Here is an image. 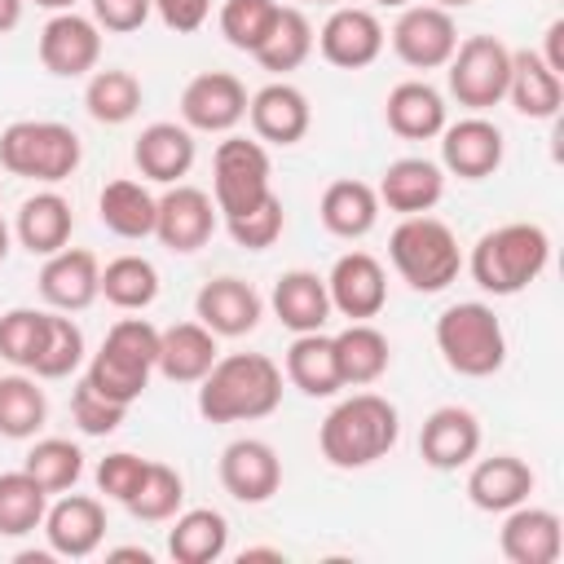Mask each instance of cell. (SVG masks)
I'll return each instance as SVG.
<instances>
[{
    "label": "cell",
    "mask_w": 564,
    "mask_h": 564,
    "mask_svg": "<svg viewBox=\"0 0 564 564\" xmlns=\"http://www.w3.org/2000/svg\"><path fill=\"white\" fill-rule=\"evenodd\" d=\"M379 207L397 212V216H423L441 203L445 194V167L423 159V154H405V159H392L379 176Z\"/></svg>",
    "instance_id": "22"
},
{
    "label": "cell",
    "mask_w": 564,
    "mask_h": 564,
    "mask_svg": "<svg viewBox=\"0 0 564 564\" xmlns=\"http://www.w3.org/2000/svg\"><path fill=\"white\" fill-rule=\"evenodd\" d=\"M383 22L370 13V9H357V4H335V13L322 22L317 31V48L330 66L339 70H361L370 66L379 53H383Z\"/></svg>",
    "instance_id": "17"
},
{
    "label": "cell",
    "mask_w": 564,
    "mask_h": 564,
    "mask_svg": "<svg viewBox=\"0 0 564 564\" xmlns=\"http://www.w3.org/2000/svg\"><path fill=\"white\" fill-rule=\"evenodd\" d=\"M313 22L300 13V9H278V22H273V31L264 35V44L251 53L264 70H273V75H286V70H295V66H304L308 62V53H313Z\"/></svg>",
    "instance_id": "39"
},
{
    "label": "cell",
    "mask_w": 564,
    "mask_h": 564,
    "mask_svg": "<svg viewBox=\"0 0 564 564\" xmlns=\"http://www.w3.org/2000/svg\"><path fill=\"white\" fill-rule=\"evenodd\" d=\"M154 207H159V198L141 181H128V176L106 181V189L97 194V216L115 238H150Z\"/></svg>",
    "instance_id": "36"
},
{
    "label": "cell",
    "mask_w": 564,
    "mask_h": 564,
    "mask_svg": "<svg viewBox=\"0 0 564 564\" xmlns=\"http://www.w3.org/2000/svg\"><path fill=\"white\" fill-rule=\"evenodd\" d=\"M449 70V93L458 106H467L471 115L498 106L507 97V79H511V48L498 35H467L454 57L445 62Z\"/></svg>",
    "instance_id": "9"
},
{
    "label": "cell",
    "mask_w": 564,
    "mask_h": 564,
    "mask_svg": "<svg viewBox=\"0 0 564 564\" xmlns=\"http://www.w3.org/2000/svg\"><path fill=\"white\" fill-rule=\"evenodd\" d=\"M212 234H216V203H212V194L198 189V185H181L176 181L159 198V207H154V238L167 251L189 256V251L207 247Z\"/></svg>",
    "instance_id": "13"
},
{
    "label": "cell",
    "mask_w": 564,
    "mask_h": 564,
    "mask_svg": "<svg viewBox=\"0 0 564 564\" xmlns=\"http://www.w3.org/2000/svg\"><path fill=\"white\" fill-rule=\"evenodd\" d=\"M84 110L97 119V123H128L137 110H141V79L132 70H119V66H106V70H93L88 75V88H84Z\"/></svg>",
    "instance_id": "40"
},
{
    "label": "cell",
    "mask_w": 564,
    "mask_h": 564,
    "mask_svg": "<svg viewBox=\"0 0 564 564\" xmlns=\"http://www.w3.org/2000/svg\"><path fill=\"white\" fill-rule=\"evenodd\" d=\"M335 344V361H339V379L344 388H366L375 379H383L388 361H392V348H388V335L370 322H348L339 335H330Z\"/></svg>",
    "instance_id": "32"
},
{
    "label": "cell",
    "mask_w": 564,
    "mask_h": 564,
    "mask_svg": "<svg viewBox=\"0 0 564 564\" xmlns=\"http://www.w3.org/2000/svg\"><path fill=\"white\" fill-rule=\"evenodd\" d=\"M560 35H564V22L555 18V22L546 26V53H542V62H546L555 75H564V40H560Z\"/></svg>",
    "instance_id": "52"
},
{
    "label": "cell",
    "mask_w": 564,
    "mask_h": 564,
    "mask_svg": "<svg viewBox=\"0 0 564 564\" xmlns=\"http://www.w3.org/2000/svg\"><path fill=\"white\" fill-rule=\"evenodd\" d=\"M225 229H229V238H234L238 247H247V251H264V247H273V242L282 238V229H286L282 198H278V194L260 198V203L247 207L242 216H229Z\"/></svg>",
    "instance_id": "47"
},
{
    "label": "cell",
    "mask_w": 564,
    "mask_h": 564,
    "mask_svg": "<svg viewBox=\"0 0 564 564\" xmlns=\"http://www.w3.org/2000/svg\"><path fill=\"white\" fill-rule=\"evenodd\" d=\"M35 53H40V66L48 75L79 79V75L97 70V62H101V26L93 18H84V13H75V9L53 13L44 22V31H40Z\"/></svg>",
    "instance_id": "11"
},
{
    "label": "cell",
    "mask_w": 564,
    "mask_h": 564,
    "mask_svg": "<svg viewBox=\"0 0 564 564\" xmlns=\"http://www.w3.org/2000/svg\"><path fill=\"white\" fill-rule=\"evenodd\" d=\"M282 405V366L264 352H225L198 379V414L207 423H251Z\"/></svg>",
    "instance_id": "1"
},
{
    "label": "cell",
    "mask_w": 564,
    "mask_h": 564,
    "mask_svg": "<svg viewBox=\"0 0 564 564\" xmlns=\"http://www.w3.org/2000/svg\"><path fill=\"white\" fill-rule=\"evenodd\" d=\"M40 529H44L53 555L88 560L106 538V507L88 494H62L57 502H48Z\"/></svg>",
    "instance_id": "19"
},
{
    "label": "cell",
    "mask_w": 564,
    "mask_h": 564,
    "mask_svg": "<svg viewBox=\"0 0 564 564\" xmlns=\"http://www.w3.org/2000/svg\"><path fill=\"white\" fill-rule=\"evenodd\" d=\"M220 485L229 498L260 507L282 489V458L260 436H238L220 449Z\"/></svg>",
    "instance_id": "14"
},
{
    "label": "cell",
    "mask_w": 564,
    "mask_h": 564,
    "mask_svg": "<svg viewBox=\"0 0 564 564\" xmlns=\"http://www.w3.org/2000/svg\"><path fill=\"white\" fill-rule=\"evenodd\" d=\"M194 317L216 335V339H238V335H251L264 317V300L251 282L242 278H212L198 286L194 295Z\"/></svg>",
    "instance_id": "16"
},
{
    "label": "cell",
    "mask_w": 564,
    "mask_h": 564,
    "mask_svg": "<svg viewBox=\"0 0 564 564\" xmlns=\"http://www.w3.org/2000/svg\"><path fill=\"white\" fill-rule=\"evenodd\" d=\"M502 533H498V551L511 560V564H555L560 551H564V524L555 511L546 507H511L502 511Z\"/></svg>",
    "instance_id": "25"
},
{
    "label": "cell",
    "mask_w": 564,
    "mask_h": 564,
    "mask_svg": "<svg viewBox=\"0 0 564 564\" xmlns=\"http://www.w3.org/2000/svg\"><path fill=\"white\" fill-rule=\"evenodd\" d=\"M432 4H441V9H467V4H476V0H432Z\"/></svg>",
    "instance_id": "58"
},
{
    "label": "cell",
    "mask_w": 564,
    "mask_h": 564,
    "mask_svg": "<svg viewBox=\"0 0 564 564\" xmlns=\"http://www.w3.org/2000/svg\"><path fill=\"white\" fill-rule=\"evenodd\" d=\"M181 502H185V480H181V471L150 458L141 485L132 489V498H128L123 507H128L137 520H145V524H163V520H172V516L181 511Z\"/></svg>",
    "instance_id": "43"
},
{
    "label": "cell",
    "mask_w": 564,
    "mask_h": 564,
    "mask_svg": "<svg viewBox=\"0 0 564 564\" xmlns=\"http://www.w3.org/2000/svg\"><path fill=\"white\" fill-rule=\"evenodd\" d=\"M101 295L123 313H141L159 300V269L145 256H115L101 269Z\"/></svg>",
    "instance_id": "41"
},
{
    "label": "cell",
    "mask_w": 564,
    "mask_h": 564,
    "mask_svg": "<svg viewBox=\"0 0 564 564\" xmlns=\"http://www.w3.org/2000/svg\"><path fill=\"white\" fill-rule=\"evenodd\" d=\"M48 330V313L44 308H9L0 313V357L18 370H31L40 344Z\"/></svg>",
    "instance_id": "46"
},
{
    "label": "cell",
    "mask_w": 564,
    "mask_h": 564,
    "mask_svg": "<svg viewBox=\"0 0 564 564\" xmlns=\"http://www.w3.org/2000/svg\"><path fill=\"white\" fill-rule=\"evenodd\" d=\"M300 4H339V0H300Z\"/></svg>",
    "instance_id": "60"
},
{
    "label": "cell",
    "mask_w": 564,
    "mask_h": 564,
    "mask_svg": "<svg viewBox=\"0 0 564 564\" xmlns=\"http://www.w3.org/2000/svg\"><path fill=\"white\" fill-rule=\"evenodd\" d=\"M220 357L216 335L203 322H176L167 330H159V361L154 370L172 383H198Z\"/></svg>",
    "instance_id": "28"
},
{
    "label": "cell",
    "mask_w": 564,
    "mask_h": 564,
    "mask_svg": "<svg viewBox=\"0 0 564 564\" xmlns=\"http://www.w3.org/2000/svg\"><path fill=\"white\" fill-rule=\"evenodd\" d=\"M150 4H154V13L163 18V26L176 31V35L198 31V26L207 22V13H212V0H150Z\"/></svg>",
    "instance_id": "51"
},
{
    "label": "cell",
    "mask_w": 564,
    "mask_h": 564,
    "mask_svg": "<svg viewBox=\"0 0 564 564\" xmlns=\"http://www.w3.org/2000/svg\"><path fill=\"white\" fill-rule=\"evenodd\" d=\"M401 436V414L388 397L379 392H352L344 397L317 427L322 458L339 471H357L379 463Z\"/></svg>",
    "instance_id": "2"
},
{
    "label": "cell",
    "mask_w": 564,
    "mask_h": 564,
    "mask_svg": "<svg viewBox=\"0 0 564 564\" xmlns=\"http://www.w3.org/2000/svg\"><path fill=\"white\" fill-rule=\"evenodd\" d=\"M273 317L295 330V335H308V330H322L330 322V295H326V278H317L313 269H286L278 282H273Z\"/></svg>",
    "instance_id": "26"
},
{
    "label": "cell",
    "mask_w": 564,
    "mask_h": 564,
    "mask_svg": "<svg viewBox=\"0 0 564 564\" xmlns=\"http://www.w3.org/2000/svg\"><path fill=\"white\" fill-rule=\"evenodd\" d=\"M79 361H84V330L75 326V317H66V313L53 308L48 313L44 344H40V352H35V361H31L26 375H35V379H66V375L79 370Z\"/></svg>",
    "instance_id": "44"
},
{
    "label": "cell",
    "mask_w": 564,
    "mask_h": 564,
    "mask_svg": "<svg viewBox=\"0 0 564 564\" xmlns=\"http://www.w3.org/2000/svg\"><path fill=\"white\" fill-rule=\"evenodd\" d=\"M247 119H251L256 141L295 145V141H304V132H308V123H313V110H308V97H304L295 84L273 79V84H264L260 93H251Z\"/></svg>",
    "instance_id": "23"
},
{
    "label": "cell",
    "mask_w": 564,
    "mask_h": 564,
    "mask_svg": "<svg viewBox=\"0 0 564 564\" xmlns=\"http://www.w3.org/2000/svg\"><path fill=\"white\" fill-rule=\"evenodd\" d=\"M110 560H137V564H150L154 555H150L145 546H115V551H110Z\"/></svg>",
    "instance_id": "54"
},
{
    "label": "cell",
    "mask_w": 564,
    "mask_h": 564,
    "mask_svg": "<svg viewBox=\"0 0 564 564\" xmlns=\"http://www.w3.org/2000/svg\"><path fill=\"white\" fill-rule=\"evenodd\" d=\"M154 361H159V326H150L145 317H119L106 330L101 348L93 352L84 379L101 397H110L119 405H132L150 383Z\"/></svg>",
    "instance_id": "5"
},
{
    "label": "cell",
    "mask_w": 564,
    "mask_h": 564,
    "mask_svg": "<svg viewBox=\"0 0 564 564\" xmlns=\"http://www.w3.org/2000/svg\"><path fill=\"white\" fill-rule=\"evenodd\" d=\"M467 498L476 511H489V516H502L520 502H529L533 494V467L516 454H494V458H471L467 463Z\"/></svg>",
    "instance_id": "24"
},
{
    "label": "cell",
    "mask_w": 564,
    "mask_h": 564,
    "mask_svg": "<svg viewBox=\"0 0 564 564\" xmlns=\"http://www.w3.org/2000/svg\"><path fill=\"white\" fill-rule=\"evenodd\" d=\"M48 489L31 471H0V538H22L44 524Z\"/></svg>",
    "instance_id": "38"
},
{
    "label": "cell",
    "mask_w": 564,
    "mask_h": 564,
    "mask_svg": "<svg viewBox=\"0 0 564 564\" xmlns=\"http://www.w3.org/2000/svg\"><path fill=\"white\" fill-rule=\"evenodd\" d=\"M31 4H40V9H53V13H66V9H75V0H31Z\"/></svg>",
    "instance_id": "56"
},
{
    "label": "cell",
    "mask_w": 564,
    "mask_h": 564,
    "mask_svg": "<svg viewBox=\"0 0 564 564\" xmlns=\"http://www.w3.org/2000/svg\"><path fill=\"white\" fill-rule=\"evenodd\" d=\"M84 159L79 132L57 119H18L0 132V163L9 176H26L40 185H57L75 176Z\"/></svg>",
    "instance_id": "7"
},
{
    "label": "cell",
    "mask_w": 564,
    "mask_h": 564,
    "mask_svg": "<svg viewBox=\"0 0 564 564\" xmlns=\"http://www.w3.org/2000/svg\"><path fill=\"white\" fill-rule=\"evenodd\" d=\"M436 352L463 379H489L507 361V330L480 300H458L436 317Z\"/></svg>",
    "instance_id": "6"
},
{
    "label": "cell",
    "mask_w": 564,
    "mask_h": 564,
    "mask_svg": "<svg viewBox=\"0 0 564 564\" xmlns=\"http://www.w3.org/2000/svg\"><path fill=\"white\" fill-rule=\"evenodd\" d=\"M502 132L485 115H467L441 128V167L458 181H485L502 167Z\"/></svg>",
    "instance_id": "18"
},
{
    "label": "cell",
    "mask_w": 564,
    "mask_h": 564,
    "mask_svg": "<svg viewBox=\"0 0 564 564\" xmlns=\"http://www.w3.org/2000/svg\"><path fill=\"white\" fill-rule=\"evenodd\" d=\"M375 4H383V9H405L410 0H375Z\"/></svg>",
    "instance_id": "59"
},
{
    "label": "cell",
    "mask_w": 564,
    "mask_h": 564,
    "mask_svg": "<svg viewBox=\"0 0 564 564\" xmlns=\"http://www.w3.org/2000/svg\"><path fill=\"white\" fill-rule=\"evenodd\" d=\"M326 295H330V308L344 313L348 322H370L388 304V273L370 251H348L330 264Z\"/></svg>",
    "instance_id": "15"
},
{
    "label": "cell",
    "mask_w": 564,
    "mask_h": 564,
    "mask_svg": "<svg viewBox=\"0 0 564 564\" xmlns=\"http://www.w3.org/2000/svg\"><path fill=\"white\" fill-rule=\"evenodd\" d=\"M22 4H26V0H0V35L22 22Z\"/></svg>",
    "instance_id": "53"
},
{
    "label": "cell",
    "mask_w": 564,
    "mask_h": 564,
    "mask_svg": "<svg viewBox=\"0 0 564 564\" xmlns=\"http://www.w3.org/2000/svg\"><path fill=\"white\" fill-rule=\"evenodd\" d=\"M70 229H75V212H70V203L57 189H40V194L22 198L18 220H13V234H18V242L31 256L62 251L70 242Z\"/></svg>",
    "instance_id": "31"
},
{
    "label": "cell",
    "mask_w": 564,
    "mask_h": 564,
    "mask_svg": "<svg viewBox=\"0 0 564 564\" xmlns=\"http://www.w3.org/2000/svg\"><path fill=\"white\" fill-rule=\"evenodd\" d=\"M419 454L436 471H458L480 454V419L467 405H436L423 419Z\"/></svg>",
    "instance_id": "21"
},
{
    "label": "cell",
    "mask_w": 564,
    "mask_h": 564,
    "mask_svg": "<svg viewBox=\"0 0 564 564\" xmlns=\"http://www.w3.org/2000/svg\"><path fill=\"white\" fill-rule=\"evenodd\" d=\"M93 4V22L101 31H115V35H128V31H141L145 18L154 13L150 0H88Z\"/></svg>",
    "instance_id": "50"
},
{
    "label": "cell",
    "mask_w": 564,
    "mask_h": 564,
    "mask_svg": "<svg viewBox=\"0 0 564 564\" xmlns=\"http://www.w3.org/2000/svg\"><path fill=\"white\" fill-rule=\"evenodd\" d=\"M48 419V397L35 383V375H0V436L4 441H31Z\"/></svg>",
    "instance_id": "37"
},
{
    "label": "cell",
    "mask_w": 564,
    "mask_h": 564,
    "mask_svg": "<svg viewBox=\"0 0 564 564\" xmlns=\"http://www.w3.org/2000/svg\"><path fill=\"white\" fill-rule=\"evenodd\" d=\"M132 163L141 167V176H150L159 185H176L194 167V132L185 123L159 119V123L141 128V137L132 145Z\"/></svg>",
    "instance_id": "27"
},
{
    "label": "cell",
    "mask_w": 564,
    "mask_h": 564,
    "mask_svg": "<svg viewBox=\"0 0 564 564\" xmlns=\"http://www.w3.org/2000/svg\"><path fill=\"white\" fill-rule=\"evenodd\" d=\"M317 212H322V225L335 238H366L379 220V194H375V185L344 176V181H330L322 189Z\"/></svg>",
    "instance_id": "34"
},
{
    "label": "cell",
    "mask_w": 564,
    "mask_h": 564,
    "mask_svg": "<svg viewBox=\"0 0 564 564\" xmlns=\"http://www.w3.org/2000/svg\"><path fill=\"white\" fill-rule=\"evenodd\" d=\"M40 295L57 313H84L101 295V264H97V256L84 251V247H62V251L44 256Z\"/></svg>",
    "instance_id": "20"
},
{
    "label": "cell",
    "mask_w": 564,
    "mask_h": 564,
    "mask_svg": "<svg viewBox=\"0 0 564 564\" xmlns=\"http://www.w3.org/2000/svg\"><path fill=\"white\" fill-rule=\"evenodd\" d=\"M383 119L401 141H432L445 128V97L427 79H401L383 101Z\"/></svg>",
    "instance_id": "30"
},
{
    "label": "cell",
    "mask_w": 564,
    "mask_h": 564,
    "mask_svg": "<svg viewBox=\"0 0 564 564\" xmlns=\"http://www.w3.org/2000/svg\"><path fill=\"white\" fill-rule=\"evenodd\" d=\"M551 264V234L533 220H507L476 238L467 269L471 282L489 295H520Z\"/></svg>",
    "instance_id": "3"
},
{
    "label": "cell",
    "mask_w": 564,
    "mask_h": 564,
    "mask_svg": "<svg viewBox=\"0 0 564 564\" xmlns=\"http://www.w3.org/2000/svg\"><path fill=\"white\" fill-rule=\"evenodd\" d=\"M286 379L304 397H335L344 388V379H339V361H335L330 335H322V330L295 335L291 348H286Z\"/></svg>",
    "instance_id": "35"
},
{
    "label": "cell",
    "mask_w": 564,
    "mask_h": 564,
    "mask_svg": "<svg viewBox=\"0 0 564 564\" xmlns=\"http://www.w3.org/2000/svg\"><path fill=\"white\" fill-rule=\"evenodd\" d=\"M454 48H458V26L454 13L441 4H405L401 18L392 22V53L414 70L445 66Z\"/></svg>",
    "instance_id": "10"
},
{
    "label": "cell",
    "mask_w": 564,
    "mask_h": 564,
    "mask_svg": "<svg viewBox=\"0 0 564 564\" xmlns=\"http://www.w3.org/2000/svg\"><path fill=\"white\" fill-rule=\"evenodd\" d=\"M9 238H13V234H9V225L0 220V264H4V256H9Z\"/></svg>",
    "instance_id": "57"
},
{
    "label": "cell",
    "mask_w": 564,
    "mask_h": 564,
    "mask_svg": "<svg viewBox=\"0 0 564 564\" xmlns=\"http://www.w3.org/2000/svg\"><path fill=\"white\" fill-rule=\"evenodd\" d=\"M507 97L524 119H555L564 106V75H555L542 53L533 48H516L511 53V79H507Z\"/></svg>",
    "instance_id": "29"
},
{
    "label": "cell",
    "mask_w": 564,
    "mask_h": 564,
    "mask_svg": "<svg viewBox=\"0 0 564 564\" xmlns=\"http://www.w3.org/2000/svg\"><path fill=\"white\" fill-rule=\"evenodd\" d=\"M247 84L229 70H203L181 93V123L189 132H234L247 119Z\"/></svg>",
    "instance_id": "12"
},
{
    "label": "cell",
    "mask_w": 564,
    "mask_h": 564,
    "mask_svg": "<svg viewBox=\"0 0 564 564\" xmlns=\"http://www.w3.org/2000/svg\"><path fill=\"white\" fill-rule=\"evenodd\" d=\"M278 0H225L220 4V35L242 48V53H256L264 44V35L273 31L278 22Z\"/></svg>",
    "instance_id": "45"
},
{
    "label": "cell",
    "mask_w": 564,
    "mask_h": 564,
    "mask_svg": "<svg viewBox=\"0 0 564 564\" xmlns=\"http://www.w3.org/2000/svg\"><path fill=\"white\" fill-rule=\"evenodd\" d=\"M22 471H31L48 494H66L84 476V449L75 441H66V436H44V441H35L26 449Z\"/></svg>",
    "instance_id": "42"
},
{
    "label": "cell",
    "mask_w": 564,
    "mask_h": 564,
    "mask_svg": "<svg viewBox=\"0 0 564 564\" xmlns=\"http://www.w3.org/2000/svg\"><path fill=\"white\" fill-rule=\"evenodd\" d=\"M247 560H282V551H278V546H247V551H242V564H247Z\"/></svg>",
    "instance_id": "55"
},
{
    "label": "cell",
    "mask_w": 564,
    "mask_h": 564,
    "mask_svg": "<svg viewBox=\"0 0 564 564\" xmlns=\"http://www.w3.org/2000/svg\"><path fill=\"white\" fill-rule=\"evenodd\" d=\"M388 260L401 273V282L419 295H436L463 273V247L454 229L427 212L401 216V225L388 234Z\"/></svg>",
    "instance_id": "4"
},
{
    "label": "cell",
    "mask_w": 564,
    "mask_h": 564,
    "mask_svg": "<svg viewBox=\"0 0 564 564\" xmlns=\"http://www.w3.org/2000/svg\"><path fill=\"white\" fill-rule=\"evenodd\" d=\"M145 467H150V458H137V454H128V449H115V454H106V458L97 463V489H101L106 498H115V502H128L132 489L141 485Z\"/></svg>",
    "instance_id": "49"
},
{
    "label": "cell",
    "mask_w": 564,
    "mask_h": 564,
    "mask_svg": "<svg viewBox=\"0 0 564 564\" xmlns=\"http://www.w3.org/2000/svg\"><path fill=\"white\" fill-rule=\"evenodd\" d=\"M123 414H128V405L101 397L88 379L75 383V392H70V419H75V427H79L84 436H110V432L123 423Z\"/></svg>",
    "instance_id": "48"
},
{
    "label": "cell",
    "mask_w": 564,
    "mask_h": 564,
    "mask_svg": "<svg viewBox=\"0 0 564 564\" xmlns=\"http://www.w3.org/2000/svg\"><path fill=\"white\" fill-rule=\"evenodd\" d=\"M269 150L264 141H247V137H225L212 154V203L216 212L229 220V216H242L247 207H256L260 198L273 194L269 185Z\"/></svg>",
    "instance_id": "8"
},
{
    "label": "cell",
    "mask_w": 564,
    "mask_h": 564,
    "mask_svg": "<svg viewBox=\"0 0 564 564\" xmlns=\"http://www.w3.org/2000/svg\"><path fill=\"white\" fill-rule=\"evenodd\" d=\"M172 520L176 524L167 533V555L176 564H216L229 551V520L216 507H189Z\"/></svg>",
    "instance_id": "33"
}]
</instances>
